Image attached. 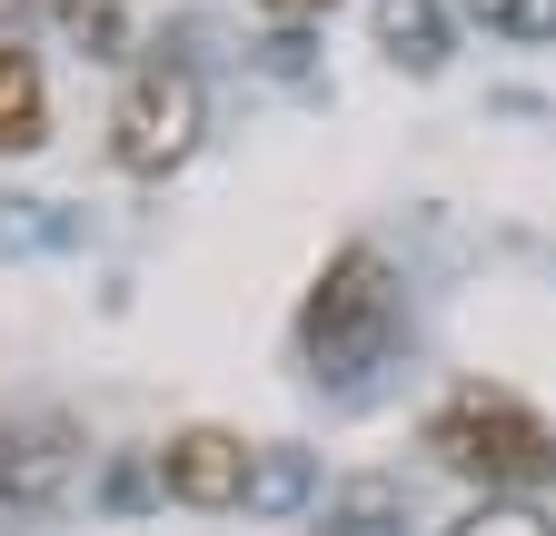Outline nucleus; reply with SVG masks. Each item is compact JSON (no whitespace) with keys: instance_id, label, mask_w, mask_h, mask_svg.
Segmentation results:
<instances>
[{"instance_id":"5","label":"nucleus","mask_w":556,"mask_h":536,"mask_svg":"<svg viewBox=\"0 0 556 536\" xmlns=\"http://www.w3.org/2000/svg\"><path fill=\"white\" fill-rule=\"evenodd\" d=\"M160 487L179 507H239L249 497V437H229V427H179L160 447Z\"/></svg>"},{"instance_id":"12","label":"nucleus","mask_w":556,"mask_h":536,"mask_svg":"<svg viewBox=\"0 0 556 536\" xmlns=\"http://www.w3.org/2000/svg\"><path fill=\"white\" fill-rule=\"evenodd\" d=\"M268 21H318V11H338V0H258Z\"/></svg>"},{"instance_id":"4","label":"nucleus","mask_w":556,"mask_h":536,"mask_svg":"<svg viewBox=\"0 0 556 536\" xmlns=\"http://www.w3.org/2000/svg\"><path fill=\"white\" fill-rule=\"evenodd\" d=\"M70 477H80V427H70V418H11V427H0V507H11V516H40Z\"/></svg>"},{"instance_id":"7","label":"nucleus","mask_w":556,"mask_h":536,"mask_svg":"<svg viewBox=\"0 0 556 536\" xmlns=\"http://www.w3.org/2000/svg\"><path fill=\"white\" fill-rule=\"evenodd\" d=\"M378 50L407 60V71H438L447 60V11L438 0H378Z\"/></svg>"},{"instance_id":"9","label":"nucleus","mask_w":556,"mask_h":536,"mask_svg":"<svg viewBox=\"0 0 556 536\" xmlns=\"http://www.w3.org/2000/svg\"><path fill=\"white\" fill-rule=\"evenodd\" d=\"M467 21L517 40V50H536V40H556V0H467Z\"/></svg>"},{"instance_id":"1","label":"nucleus","mask_w":556,"mask_h":536,"mask_svg":"<svg viewBox=\"0 0 556 536\" xmlns=\"http://www.w3.org/2000/svg\"><path fill=\"white\" fill-rule=\"evenodd\" d=\"M428 447H438V467H457L486 497H527V487L556 477V427L507 387H457L428 418Z\"/></svg>"},{"instance_id":"2","label":"nucleus","mask_w":556,"mask_h":536,"mask_svg":"<svg viewBox=\"0 0 556 536\" xmlns=\"http://www.w3.org/2000/svg\"><path fill=\"white\" fill-rule=\"evenodd\" d=\"M299 348L318 358V378H358L397 348V279L378 248H338L318 268V289L299 308Z\"/></svg>"},{"instance_id":"11","label":"nucleus","mask_w":556,"mask_h":536,"mask_svg":"<svg viewBox=\"0 0 556 536\" xmlns=\"http://www.w3.org/2000/svg\"><path fill=\"white\" fill-rule=\"evenodd\" d=\"M388 516H397V487H388V477H358V487L338 497V526H328V536H378Z\"/></svg>"},{"instance_id":"6","label":"nucleus","mask_w":556,"mask_h":536,"mask_svg":"<svg viewBox=\"0 0 556 536\" xmlns=\"http://www.w3.org/2000/svg\"><path fill=\"white\" fill-rule=\"evenodd\" d=\"M318 497V457L299 447V437H268V447H249V516H299Z\"/></svg>"},{"instance_id":"3","label":"nucleus","mask_w":556,"mask_h":536,"mask_svg":"<svg viewBox=\"0 0 556 536\" xmlns=\"http://www.w3.org/2000/svg\"><path fill=\"white\" fill-rule=\"evenodd\" d=\"M208 129V100H199V71H179V60H139V71L119 80L110 100V159L129 179H169Z\"/></svg>"},{"instance_id":"8","label":"nucleus","mask_w":556,"mask_h":536,"mask_svg":"<svg viewBox=\"0 0 556 536\" xmlns=\"http://www.w3.org/2000/svg\"><path fill=\"white\" fill-rule=\"evenodd\" d=\"M40 140V71L30 50H0V150H30Z\"/></svg>"},{"instance_id":"10","label":"nucleus","mask_w":556,"mask_h":536,"mask_svg":"<svg viewBox=\"0 0 556 536\" xmlns=\"http://www.w3.org/2000/svg\"><path fill=\"white\" fill-rule=\"evenodd\" d=\"M447 536H556V516H536L527 497H477Z\"/></svg>"}]
</instances>
